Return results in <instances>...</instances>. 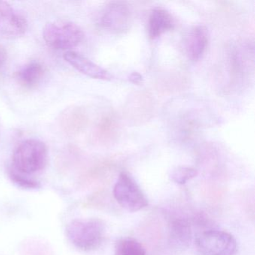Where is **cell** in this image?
Returning <instances> with one entry per match:
<instances>
[{"label": "cell", "mask_w": 255, "mask_h": 255, "mask_svg": "<svg viewBox=\"0 0 255 255\" xmlns=\"http://www.w3.org/2000/svg\"><path fill=\"white\" fill-rule=\"evenodd\" d=\"M28 23L24 16L9 3L0 1V35L14 38L26 33Z\"/></svg>", "instance_id": "obj_7"}, {"label": "cell", "mask_w": 255, "mask_h": 255, "mask_svg": "<svg viewBox=\"0 0 255 255\" xmlns=\"http://www.w3.org/2000/svg\"><path fill=\"white\" fill-rule=\"evenodd\" d=\"M5 59H6V55H5V52L0 49V66L3 65L4 62H5Z\"/></svg>", "instance_id": "obj_18"}, {"label": "cell", "mask_w": 255, "mask_h": 255, "mask_svg": "<svg viewBox=\"0 0 255 255\" xmlns=\"http://www.w3.org/2000/svg\"><path fill=\"white\" fill-rule=\"evenodd\" d=\"M45 70L39 62H30L20 68L17 74L16 79L23 87L31 89L35 87L42 80Z\"/></svg>", "instance_id": "obj_11"}, {"label": "cell", "mask_w": 255, "mask_h": 255, "mask_svg": "<svg viewBox=\"0 0 255 255\" xmlns=\"http://www.w3.org/2000/svg\"><path fill=\"white\" fill-rule=\"evenodd\" d=\"M207 44V29L201 25L194 26L189 30L185 41V47L188 57L193 62L200 60L205 53Z\"/></svg>", "instance_id": "obj_9"}, {"label": "cell", "mask_w": 255, "mask_h": 255, "mask_svg": "<svg viewBox=\"0 0 255 255\" xmlns=\"http://www.w3.org/2000/svg\"><path fill=\"white\" fill-rule=\"evenodd\" d=\"M170 242L178 249H185L190 244L192 230L190 224L183 219H177L170 225Z\"/></svg>", "instance_id": "obj_12"}, {"label": "cell", "mask_w": 255, "mask_h": 255, "mask_svg": "<svg viewBox=\"0 0 255 255\" xmlns=\"http://www.w3.org/2000/svg\"><path fill=\"white\" fill-rule=\"evenodd\" d=\"M174 26V18L167 10L162 8L152 10L148 20V34L151 39L159 38Z\"/></svg>", "instance_id": "obj_10"}, {"label": "cell", "mask_w": 255, "mask_h": 255, "mask_svg": "<svg viewBox=\"0 0 255 255\" xmlns=\"http://www.w3.org/2000/svg\"><path fill=\"white\" fill-rule=\"evenodd\" d=\"M48 159L47 146L39 140L27 139L20 143L13 154V169L25 175L42 171Z\"/></svg>", "instance_id": "obj_2"}, {"label": "cell", "mask_w": 255, "mask_h": 255, "mask_svg": "<svg viewBox=\"0 0 255 255\" xmlns=\"http://www.w3.org/2000/svg\"><path fill=\"white\" fill-rule=\"evenodd\" d=\"M9 177L12 182L23 189H37L41 187L39 182L30 178L29 176L17 172L13 168L9 170Z\"/></svg>", "instance_id": "obj_16"}, {"label": "cell", "mask_w": 255, "mask_h": 255, "mask_svg": "<svg viewBox=\"0 0 255 255\" xmlns=\"http://www.w3.org/2000/svg\"><path fill=\"white\" fill-rule=\"evenodd\" d=\"M83 113L78 108H68L61 116L60 125L67 135L77 133L83 127Z\"/></svg>", "instance_id": "obj_13"}, {"label": "cell", "mask_w": 255, "mask_h": 255, "mask_svg": "<svg viewBox=\"0 0 255 255\" xmlns=\"http://www.w3.org/2000/svg\"><path fill=\"white\" fill-rule=\"evenodd\" d=\"M64 59L79 72L91 78L101 80H110L113 79V76L107 70L94 63L80 53L70 50L64 54Z\"/></svg>", "instance_id": "obj_8"}, {"label": "cell", "mask_w": 255, "mask_h": 255, "mask_svg": "<svg viewBox=\"0 0 255 255\" xmlns=\"http://www.w3.org/2000/svg\"><path fill=\"white\" fill-rule=\"evenodd\" d=\"M129 80L134 84H140L142 83L143 77L139 73L133 72L129 76Z\"/></svg>", "instance_id": "obj_17"}, {"label": "cell", "mask_w": 255, "mask_h": 255, "mask_svg": "<svg viewBox=\"0 0 255 255\" xmlns=\"http://www.w3.org/2000/svg\"><path fill=\"white\" fill-rule=\"evenodd\" d=\"M43 38L52 49L68 50L77 47L82 42L84 33L80 26L71 22H52L44 26Z\"/></svg>", "instance_id": "obj_3"}, {"label": "cell", "mask_w": 255, "mask_h": 255, "mask_svg": "<svg viewBox=\"0 0 255 255\" xmlns=\"http://www.w3.org/2000/svg\"><path fill=\"white\" fill-rule=\"evenodd\" d=\"M113 196L121 207L132 213L139 211L148 205L145 194L128 173L119 174L113 188Z\"/></svg>", "instance_id": "obj_4"}, {"label": "cell", "mask_w": 255, "mask_h": 255, "mask_svg": "<svg viewBox=\"0 0 255 255\" xmlns=\"http://www.w3.org/2000/svg\"><path fill=\"white\" fill-rule=\"evenodd\" d=\"M98 24L111 33H125L132 24V11L125 2H110L101 11Z\"/></svg>", "instance_id": "obj_5"}, {"label": "cell", "mask_w": 255, "mask_h": 255, "mask_svg": "<svg viewBox=\"0 0 255 255\" xmlns=\"http://www.w3.org/2000/svg\"><path fill=\"white\" fill-rule=\"evenodd\" d=\"M198 175V171L187 166H180L174 168L170 174L171 180L177 184L183 185Z\"/></svg>", "instance_id": "obj_15"}, {"label": "cell", "mask_w": 255, "mask_h": 255, "mask_svg": "<svg viewBox=\"0 0 255 255\" xmlns=\"http://www.w3.org/2000/svg\"><path fill=\"white\" fill-rule=\"evenodd\" d=\"M105 232V224L98 219H75L66 227L68 240L85 252L98 249L104 241Z\"/></svg>", "instance_id": "obj_1"}, {"label": "cell", "mask_w": 255, "mask_h": 255, "mask_svg": "<svg viewBox=\"0 0 255 255\" xmlns=\"http://www.w3.org/2000/svg\"><path fill=\"white\" fill-rule=\"evenodd\" d=\"M114 255H146V249L135 239L123 238L116 243Z\"/></svg>", "instance_id": "obj_14"}, {"label": "cell", "mask_w": 255, "mask_h": 255, "mask_svg": "<svg viewBox=\"0 0 255 255\" xmlns=\"http://www.w3.org/2000/svg\"><path fill=\"white\" fill-rule=\"evenodd\" d=\"M196 246L203 255H235V238L226 231L209 230L196 239Z\"/></svg>", "instance_id": "obj_6"}]
</instances>
